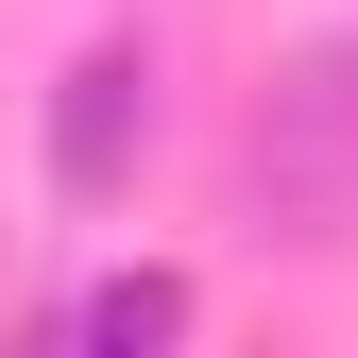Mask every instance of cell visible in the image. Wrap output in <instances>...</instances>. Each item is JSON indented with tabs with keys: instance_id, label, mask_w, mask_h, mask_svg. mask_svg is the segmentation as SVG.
Segmentation results:
<instances>
[{
	"instance_id": "cell-1",
	"label": "cell",
	"mask_w": 358,
	"mask_h": 358,
	"mask_svg": "<svg viewBox=\"0 0 358 358\" xmlns=\"http://www.w3.org/2000/svg\"><path fill=\"white\" fill-rule=\"evenodd\" d=\"M137 137H154V52H137V34L69 52V85H52V171H69L85 205H103L120 171H137Z\"/></svg>"
},
{
	"instance_id": "cell-2",
	"label": "cell",
	"mask_w": 358,
	"mask_h": 358,
	"mask_svg": "<svg viewBox=\"0 0 358 358\" xmlns=\"http://www.w3.org/2000/svg\"><path fill=\"white\" fill-rule=\"evenodd\" d=\"M171 341H188V273H154V256L52 307V358H171Z\"/></svg>"
},
{
	"instance_id": "cell-3",
	"label": "cell",
	"mask_w": 358,
	"mask_h": 358,
	"mask_svg": "<svg viewBox=\"0 0 358 358\" xmlns=\"http://www.w3.org/2000/svg\"><path fill=\"white\" fill-rule=\"evenodd\" d=\"M17 358H52V324H34V341H17Z\"/></svg>"
}]
</instances>
